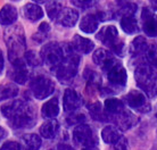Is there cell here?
Here are the masks:
<instances>
[{
  "instance_id": "cell-4",
  "label": "cell",
  "mask_w": 157,
  "mask_h": 150,
  "mask_svg": "<svg viewBox=\"0 0 157 150\" xmlns=\"http://www.w3.org/2000/svg\"><path fill=\"white\" fill-rule=\"evenodd\" d=\"M134 79L138 87L150 95L157 84V72L148 64H141L134 71Z\"/></svg>"
},
{
  "instance_id": "cell-6",
  "label": "cell",
  "mask_w": 157,
  "mask_h": 150,
  "mask_svg": "<svg viewBox=\"0 0 157 150\" xmlns=\"http://www.w3.org/2000/svg\"><path fill=\"white\" fill-rule=\"evenodd\" d=\"M30 88L33 96L39 100L48 98L55 91V83L54 81L46 75H38L31 80Z\"/></svg>"
},
{
  "instance_id": "cell-12",
  "label": "cell",
  "mask_w": 157,
  "mask_h": 150,
  "mask_svg": "<svg viewBox=\"0 0 157 150\" xmlns=\"http://www.w3.org/2000/svg\"><path fill=\"white\" fill-rule=\"evenodd\" d=\"M142 30L148 36H157V16L145 7L141 12Z\"/></svg>"
},
{
  "instance_id": "cell-36",
  "label": "cell",
  "mask_w": 157,
  "mask_h": 150,
  "mask_svg": "<svg viewBox=\"0 0 157 150\" xmlns=\"http://www.w3.org/2000/svg\"><path fill=\"white\" fill-rule=\"evenodd\" d=\"M114 150H129V143H128V140L122 137L117 142L114 143Z\"/></svg>"
},
{
  "instance_id": "cell-16",
  "label": "cell",
  "mask_w": 157,
  "mask_h": 150,
  "mask_svg": "<svg viewBox=\"0 0 157 150\" xmlns=\"http://www.w3.org/2000/svg\"><path fill=\"white\" fill-rule=\"evenodd\" d=\"M71 44L75 51L80 52V54H89L94 50V43L90 39L78 36V34L74 36Z\"/></svg>"
},
{
  "instance_id": "cell-22",
  "label": "cell",
  "mask_w": 157,
  "mask_h": 150,
  "mask_svg": "<svg viewBox=\"0 0 157 150\" xmlns=\"http://www.w3.org/2000/svg\"><path fill=\"white\" fill-rule=\"evenodd\" d=\"M101 138L105 143L114 144L122 138V135L117 127L113 126V125H108V126L104 127V130L101 131Z\"/></svg>"
},
{
  "instance_id": "cell-37",
  "label": "cell",
  "mask_w": 157,
  "mask_h": 150,
  "mask_svg": "<svg viewBox=\"0 0 157 150\" xmlns=\"http://www.w3.org/2000/svg\"><path fill=\"white\" fill-rule=\"evenodd\" d=\"M72 4L75 6H78L82 9H86V8H90L91 6H94L96 2L94 1H72Z\"/></svg>"
},
{
  "instance_id": "cell-14",
  "label": "cell",
  "mask_w": 157,
  "mask_h": 150,
  "mask_svg": "<svg viewBox=\"0 0 157 150\" xmlns=\"http://www.w3.org/2000/svg\"><path fill=\"white\" fill-rule=\"evenodd\" d=\"M97 39L101 41L104 44H106L107 47L112 48L118 40V32L117 28L114 25H106L98 32Z\"/></svg>"
},
{
  "instance_id": "cell-32",
  "label": "cell",
  "mask_w": 157,
  "mask_h": 150,
  "mask_svg": "<svg viewBox=\"0 0 157 150\" xmlns=\"http://www.w3.org/2000/svg\"><path fill=\"white\" fill-rule=\"evenodd\" d=\"M120 7V12L123 16H133L134 13L137 12V5L133 2H129V1H121L118 2Z\"/></svg>"
},
{
  "instance_id": "cell-43",
  "label": "cell",
  "mask_w": 157,
  "mask_h": 150,
  "mask_svg": "<svg viewBox=\"0 0 157 150\" xmlns=\"http://www.w3.org/2000/svg\"><path fill=\"white\" fill-rule=\"evenodd\" d=\"M150 5L153 6V8L155 10H157V0H153V1H150Z\"/></svg>"
},
{
  "instance_id": "cell-20",
  "label": "cell",
  "mask_w": 157,
  "mask_h": 150,
  "mask_svg": "<svg viewBox=\"0 0 157 150\" xmlns=\"http://www.w3.org/2000/svg\"><path fill=\"white\" fill-rule=\"evenodd\" d=\"M59 130V123L56 119H48L40 126V134L44 139H54Z\"/></svg>"
},
{
  "instance_id": "cell-38",
  "label": "cell",
  "mask_w": 157,
  "mask_h": 150,
  "mask_svg": "<svg viewBox=\"0 0 157 150\" xmlns=\"http://www.w3.org/2000/svg\"><path fill=\"white\" fill-rule=\"evenodd\" d=\"M49 31H50V26H49V24L46 23V22H43V23L40 24L39 33H42V34H47Z\"/></svg>"
},
{
  "instance_id": "cell-29",
  "label": "cell",
  "mask_w": 157,
  "mask_h": 150,
  "mask_svg": "<svg viewBox=\"0 0 157 150\" xmlns=\"http://www.w3.org/2000/svg\"><path fill=\"white\" fill-rule=\"evenodd\" d=\"M89 111H90L91 116L94 119H97V121H108L110 119L109 115L107 114L106 111H102V107L100 105V103H92L91 106H89Z\"/></svg>"
},
{
  "instance_id": "cell-2",
  "label": "cell",
  "mask_w": 157,
  "mask_h": 150,
  "mask_svg": "<svg viewBox=\"0 0 157 150\" xmlns=\"http://www.w3.org/2000/svg\"><path fill=\"white\" fill-rule=\"evenodd\" d=\"M5 41L8 48V58L14 68L26 67L24 55H22V52H25V36L23 28L20 25L10 26L5 32Z\"/></svg>"
},
{
  "instance_id": "cell-42",
  "label": "cell",
  "mask_w": 157,
  "mask_h": 150,
  "mask_svg": "<svg viewBox=\"0 0 157 150\" xmlns=\"http://www.w3.org/2000/svg\"><path fill=\"white\" fill-rule=\"evenodd\" d=\"M82 150H99V149L97 146H91V147H86V148H83Z\"/></svg>"
},
{
  "instance_id": "cell-40",
  "label": "cell",
  "mask_w": 157,
  "mask_h": 150,
  "mask_svg": "<svg viewBox=\"0 0 157 150\" xmlns=\"http://www.w3.org/2000/svg\"><path fill=\"white\" fill-rule=\"evenodd\" d=\"M2 71H4V56H2V52L0 49V74Z\"/></svg>"
},
{
  "instance_id": "cell-27",
  "label": "cell",
  "mask_w": 157,
  "mask_h": 150,
  "mask_svg": "<svg viewBox=\"0 0 157 150\" xmlns=\"http://www.w3.org/2000/svg\"><path fill=\"white\" fill-rule=\"evenodd\" d=\"M22 141L29 150H39L41 147V138L36 133H30L22 137Z\"/></svg>"
},
{
  "instance_id": "cell-34",
  "label": "cell",
  "mask_w": 157,
  "mask_h": 150,
  "mask_svg": "<svg viewBox=\"0 0 157 150\" xmlns=\"http://www.w3.org/2000/svg\"><path fill=\"white\" fill-rule=\"evenodd\" d=\"M84 121H86V117L82 114H72L66 119V122L70 125H80V124H83Z\"/></svg>"
},
{
  "instance_id": "cell-25",
  "label": "cell",
  "mask_w": 157,
  "mask_h": 150,
  "mask_svg": "<svg viewBox=\"0 0 157 150\" xmlns=\"http://www.w3.org/2000/svg\"><path fill=\"white\" fill-rule=\"evenodd\" d=\"M105 111L109 116H114L124 111V105L120 99L108 98L105 100Z\"/></svg>"
},
{
  "instance_id": "cell-15",
  "label": "cell",
  "mask_w": 157,
  "mask_h": 150,
  "mask_svg": "<svg viewBox=\"0 0 157 150\" xmlns=\"http://www.w3.org/2000/svg\"><path fill=\"white\" fill-rule=\"evenodd\" d=\"M56 21L65 28H73L78 21V12L73 8H65Z\"/></svg>"
},
{
  "instance_id": "cell-33",
  "label": "cell",
  "mask_w": 157,
  "mask_h": 150,
  "mask_svg": "<svg viewBox=\"0 0 157 150\" xmlns=\"http://www.w3.org/2000/svg\"><path fill=\"white\" fill-rule=\"evenodd\" d=\"M84 77L88 81V83L92 87H98L100 84V76L92 69L86 68V72H84Z\"/></svg>"
},
{
  "instance_id": "cell-24",
  "label": "cell",
  "mask_w": 157,
  "mask_h": 150,
  "mask_svg": "<svg viewBox=\"0 0 157 150\" xmlns=\"http://www.w3.org/2000/svg\"><path fill=\"white\" fill-rule=\"evenodd\" d=\"M121 28L128 34H136L139 32L138 21L134 16H123L121 17Z\"/></svg>"
},
{
  "instance_id": "cell-30",
  "label": "cell",
  "mask_w": 157,
  "mask_h": 150,
  "mask_svg": "<svg viewBox=\"0 0 157 150\" xmlns=\"http://www.w3.org/2000/svg\"><path fill=\"white\" fill-rule=\"evenodd\" d=\"M63 6L60 2H57V1H50V2H47V7H46V10H47V14L49 16L50 20L56 21L59 17L60 13L63 12Z\"/></svg>"
},
{
  "instance_id": "cell-9",
  "label": "cell",
  "mask_w": 157,
  "mask_h": 150,
  "mask_svg": "<svg viewBox=\"0 0 157 150\" xmlns=\"http://www.w3.org/2000/svg\"><path fill=\"white\" fill-rule=\"evenodd\" d=\"M107 79L112 87L117 88V89L124 88L126 84V80H128L125 68L122 66V64L116 62L114 66L107 71Z\"/></svg>"
},
{
  "instance_id": "cell-18",
  "label": "cell",
  "mask_w": 157,
  "mask_h": 150,
  "mask_svg": "<svg viewBox=\"0 0 157 150\" xmlns=\"http://www.w3.org/2000/svg\"><path fill=\"white\" fill-rule=\"evenodd\" d=\"M99 26V20L97 14H86L80 22V30L84 33H94Z\"/></svg>"
},
{
  "instance_id": "cell-39",
  "label": "cell",
  "mask_w": 157,
  "mask_h": 150,
  "mask_svg": "<svg viewBox=\"0 0 157 150\" xmlns=\"http://www.w3.org/2000/svg\"><path fill=\"white\" fill-rule=\"evenodd\" d=\"M57 150H74L71 146L68 144H65V143H60L57 146Z\"/></svg>"
},
{
  "instance_id": "cell-44",
  "label": "cell",
  "mask_w": 157,
  "mask_h": 150,
  "mask_svg": "<svg viewBox=\"0 0 157 150\" xmlns=\"http://www.w3.org/2000/svg\"><path fill=\"white\" fill-rule=\"evenodd\" d=\"M156 117H157V113H156Z\"/></svg>"
},
{
  "instance_id": "cell-5",
  "label": "cell",
  "mask_w": 157,
  "mask_h": 150,
  "mask_svg": "<svg viewBox=\"0 0 157 150\" xmlns=\"http://www.w3.org/2000/svg\"><path fill=\"white\" fill-rule=\"evenodd\" d=\"M40 57L43 63L54 71L56 67H58L64 59L63 44L58 42H49L44 44L41 49Z\"/></svg>"
},
{
  "instance_id": "cell-26",
  "label": "cell",
  "mask_w": 157,
  "mask_h": 150,
  "mask_svg": "<svg viewBox=\"0 0 157 150\" xmlns=\"http://www.w3.org/2000/svg\"><path fill=\"white\" fill-rule=\"evenodd\" d=\"M18 87L15 83H4L0 85V101L15 98L18 95Z\"/></svg>"
},
{
  "instance_id": "cell-8",
  "label": "cell",
  "mask_w": 157,
  "mask_h": 150,
  "mask_svg": "<svg viewBox=\"0 0 157 150\" xmlns=\"http://www.w3.org/2000/svg\"><path fill=\"white\" fill-rule=\"evenodd\" d=\"M124 100L129 105V107H131L132 109L140 111V113H147L151 109L150 103L146 99V96L138 90L130 91L129 93L124 97Z\"/></svg>"
},
{
  "instance_id": "cell-3",
  "label": "cell",
  "mask_w": 157,
  "mask_h": 150,
  "mask_svg": "<svg viewBox=\"0 0 157 150\" xmlns=\"http://www.w3.org/2000/svg\"><path fill=\"white\" fill-rule=\"evenodd\" d=\"M63 62L52 72H55L56 77L59 80V82L64 83V84H68L76 76L78 64H80V57L73 49L72 44L63 43Z\"/></svg>"
},
{
  "instance_id": "cell-13",
  "label": "cell",
  "mask_w": 157,
  "mask_h": 150,
  "mask_svg": "<svg viewBox=\"0 0 157 150\" xmlns=\"http://www.w3.org/2000/svg\"><path fill=\"white\" fill-rule=\"evenodd\" d=\"M82 106V98L74 89H66L64 92L63 107L66 113H74Z\"/></svg>"
},
{
  "instance_id": "cell-19",
  "label": "cell",
  "mask_w": 157,
  "mask_h": 150,
  "mask_svg": "<svg viewBox=\"0 0 157 150\" xmlns=\"http://www.w3.org/2000/svg\"><path fill=\"white\" fill-rule=\"evenodd\" d=\"M59 114V103H58V98H51L50 100H48L47 103H43L42 108H41V115L42 117L48 119H54Z\"/></svg>"
},
{
  "instance_id": "cell-28",
  "label": "cell",
  "mask_w": 157,
  "mask_h": 150,
  "mask_svg": "<svg viewBox=\"0 0 157 150\" xmlns=\"http://www.w3.org/2000/svg\"><path fill=\"white\" fill-rule=\"evenodd\" d=\"M8 75L14 82L18 83V84H25L29 77H30V74H29V71L26 69V67L14 68Z\"/></svg>"
},
{
  "instance_id": "cell-11",
  "label": "cell",
  "mask_w": 157,
  "mask_h": 150,
  "mask_svg": "<svg viewBox=\"0 0 157 150\" xmlns=\"http://www.w3.org/2000/svg\"><path fill=\"white\" fill-rule=\"evenodd\" d=\"M112 119L115 123L116 127L121 131L129 130V129L133 127L139 122V118H138L133 113L125 111V109L122 111V113H120V114L112 116Z\"/></svg>"
},
{
  "instance_id": "cell-7",
  "label": "cell",
  "mask_w": 157,
  "mask_h": 150,
  "mask_svg": "<svg viewBox=\"0 0 157 150\" xmlns=\"http://www.w3.org/2000/svg\"><path fill=\"white\" fill-rule=\"evenodd\" d=\"M73 140L78 146L91 147L97 144V139L94 134V131L86 124H80L73 131Z\"/></svg>"
},
{
  "instance_id": "cell-17",
  "label": "cell",
  "mask_w": 157,
  "mask_h": 150,
  "mask_svg": "<svg viewBox=\"0 0 157 150\" xmlns=\"http://www.w3.org/2000/svg\"><path fill=\"white\" fill-rule=\"evenodd\" d=\"M18 14L13 5H5L0 10V24H2L5 26H9L14 24L17 21Z\"/></svg>"
},
{
  "instance_id": "cell-23",
  "label": "cell",
  "mask_w": 157,
  "mask_h": 150,
  "mask_svg": "<svg viewBox=\"0 0 157 150\" xmlns=\"http://www.w3.org/2000/svg\"><path fill=\"white\" fill-rule=\"evenodd\" d=\"M148 49V43L144 36H137L130 44V55L132 57H137L142 54H146Z\"/></svg>"
},
{
  "instance_id": "cell-10",
  "label": "cell",
  "mask_w": 157,
  "mask_h": 150,
  "mask_svg": "<svg viewBox=\"0 0 157 150\" xmlns=\"http://www.w3.org/2000/svg\"><path fill=\"white\" fill-rule=\"evenodd\" d=\"M92 60H94V63L96 65H98L99 67L105 72L110 69L115 65V63L117 62L114 58L112 52L106 50V49H102V48H99L94 52Z\"/></svg>"
},
{
  "instance_id": "cell-21",
  "label": "cell",
  "mask_w": 157,
  "mask_h": 150,
  "mask_svg": "<svg viewBox=\"0 0 157 150\" xmlns=\"http://www.w3.org/2000/svg\"><path fill=\"white\" fill-rule=\"evenodd\" d=\"M24 16L25 18H28L29 21L31 22H36L42 18L43 16V10L42 8L40 7L39 5L33 4V2H30V4H26L23 8Z\"/></svg>"
},
{
  "instance_id": "cell-31",
  "label": "cell",
  "mask_w": 157,
  "mask_h": 150,
  "mask_svg": "<svg viewBox=\"0 0 157 150\" xmlns=\"http://www.w3.org/2000/svg\"><path fill=\"white\" fill-rule=\"evenodd\" d=\"M24 59H25V63L32 66V67H36V66H40L41 63H42V59L40 55H38L36 51L33 50H30V51H25L24 54Z\"/></svg>"
},
{
  "instance_id": "cell-41",
  "label": "cell",
  "mask_w": 157,
  "mask_h": 150,
  "mask_svg": "<svg viewBox=\"0 0 157 150\" xmlns=\"http://www.w3.org/2000/svg\"><path fill=\"white\" fill-rule=\"evenodd\" d=\"M6 135H7V132H6V130H5L4 127L0 126V141H1V140L6 137Z\"/></svg>"
},
{
  "instance_id": "cell-1",
  "label": "cell",
  "mask_w": 157,
  "mask_h": 150,
  "mask_svg": "<svg viewBox=\"0 0 157 150\" xmlns=\"http://www.w3.org/2000/svg\"><path fill=\"white\" fill-rule=\"evenodd\" d=\"M1 113L8 119L10 126L18 130L32 127L36 122V113L33 106L22 100L5 103L1 107Z\"/></svg>"
},
{
  "instance_id": "cell-35",
  "label": "cell",
  "mask_w": 157,
  "mask_h": 150,
  "mask_svg": "<svg viewBox=\"0 0 157 150\" xmlns=\"http://www.w3.org/2000/svg\"><path fill=\"white\" fill-rule=\"evenodd\" d=\"M0 150H21V146L16 141H7L0 147Z\"/></svg>"
}]
</instances>
